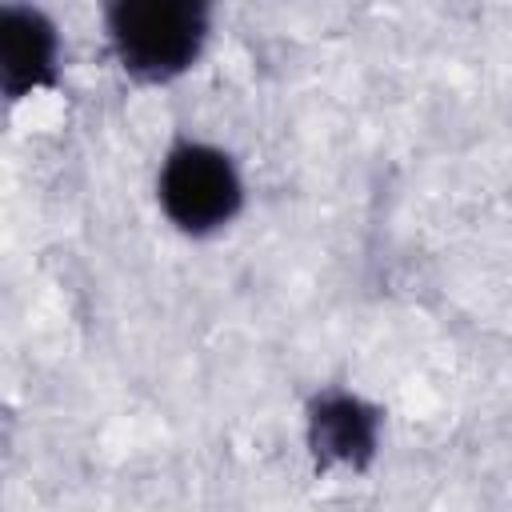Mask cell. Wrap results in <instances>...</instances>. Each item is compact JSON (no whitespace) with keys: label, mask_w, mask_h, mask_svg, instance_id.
Masks as SVG:
<instances>
[{"label":"cell","mask_w":512,"mask_h":512,"mask_svg":"<svg viewBox=\"0 0 512 512\" xmlns=\"http://www.w3.org/2000/svg\"><path fill=\"white\" fill-rule=\"evenodd\" d=\"M116 60L136 80L188 72L208 40V8L196 0H120L104 12Z\"/></svg>","instance_id":"6da1fadb"},{"label":"cell","mask_w":512,"mask_h":512,"mask_svg":"<svg viewBox=\"0 0 512 512\" xmlns=\"http://www.w3.org/2000/svg\"><path fill=\"white\" fill-rule=\"evenodd\" d=\"M156 192H160L164 216L188 236L224 228L244 200V184L232 156L200 140H180L164 156Z\"/></svg>","instance_id":"7a4b0ae2"},{"label":"cell","mask_w":512,"mask_h":512,"mask_svg":"<svg viewBox=\"0 0 512 512\" xmlns=\"http://www.w3.org/2000/svg\"><path fill=\"white\" fill-rule=\"evenodd\" d=\"M56 28L36 8L0 12V80L12 100L32 88L52 84L56 76Z\"/></svg>","instance_id":"3957f363"},{"label":"cell","mask_w":512,"mask_h":512,"mask_svg":"<svg viewBox=\"0 0 512 512\" xmlns=\"http://www.w3.org/2000/svg\"><path fill=\"white\" fill-rule=\"evenodd\" d=\"M308 432L316 456L360 468L376 448V412L348 392H332L312 404Z\"/></svg>","instance_id":"277c9868"}]
</instances>
